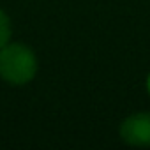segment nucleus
<instances>
[{"instance_id": "nucleus-1", "label": "nucleus", "mask_w": 150, "mask_h": 150, "mask_svg": "<svg viewBox=\"0 0 150 150\" xmlns=\"http://www.w3.org/2000/svg\"><path fill=\"white\" fill-rule=\"evenodd\" d=\"M39 71L35 51L25 42L9 41L0 48V80L13 87L28 85Z\"/></svg>"}, {"instance_id": "nucleus-2", "label": "nucleus", "mask_w": 150, "mask_h": 150, "mask_svg": "<svg viewBox=\"0 0 150 150\" xmlns=\"http://www.w3.org/2000/svg\"><path fill=\"white\" fill-rule=\"evenodd\" d=\"M120 139L131 146H150V111H136L125 117L118 127Z\"/></svg>"}, {"instance_id": "nucleus-3", "label": "nucleus", "mask_w": 150, "mask_h": 150, "mask_svg": "<svg viewBox=\"0 0 150 150\" xmlns=\"http://www.w3.org/2000/svg\"><path fill=\"white\" fill-rule=\"evenodd\" d=\"M11 35H13V23H11V18H9V14H7L2 7H0V48L11 41Z\"/></svg>"}, {"instance_id": "nucleus-4", "label": "nucleus", "mask_w": 150, "mask_h": 150, "mask_svg": "<svg viewBox=\"0 0 150 150\" xmlns=\"http://www.w3.org/2000/svg\"><path fill=\"white\" fill-rule=\"evenodd\" d=\"M145 87H146V92L150 96V72H148V76H146V81H145Z\"/></svg>"}]
</instances>
